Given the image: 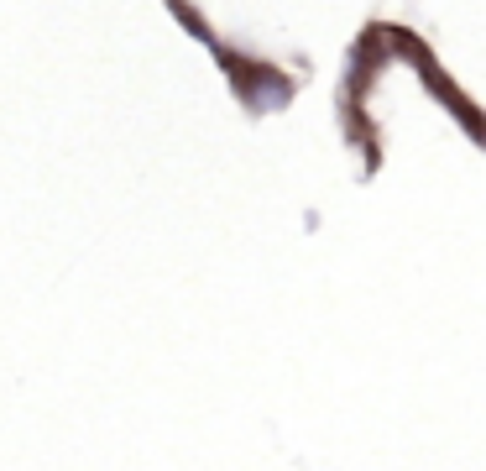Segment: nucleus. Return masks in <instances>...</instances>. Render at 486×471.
Listing matches in <instances>:
<instances>
[]
</instances>
